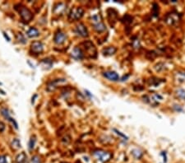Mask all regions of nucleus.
<instances>
[{
	"instance_id": "1",
	"label": "nucleus",
	"mask_w": 185,
	"mask_h": 163,
	"mask_svg": "<svg viewBox=\"0 0 185 163\" xmlns=\"http://www.w3.org/2000/svg\"><path fill=\"white\" fill-rule=\"evenodd\" d=\"M93 156L96 158L98 161H100V162L106 163L109 162V160L112 158V154L109 152H105L103 150H95L93 152Z\"/></svg>"
},
{
	"instance_id": "2",
	"label": "nucleus",
	"mask_w": 185,
	"mask_h": 163,
	"mask_svg": "<svg viewBox=\"0 0 185 163\" xmlns=\"http://www.w3.org/2000/svg\"><path fill=\"white\" fill-rule=\"evenodd\" d=\"M91 20H92L93 27L97 32H103L105 31V25L102 22V19L100 15L96 14V15L92 16Z\"/></svg>"
},
{
	"instance_id": "3",
	"label": "nucleus",
	"mask_w": 185,
	"mask_h": 163,
	"mask_svg": "<svg viewBox=\"0 0 185 163\" xmlns=\"http://www.w3.org/2000/svg\"><path fill=\"white\" fill-rule=\"evenodd\" d=\"M165 21L169 26H174L180 21V15H179V13L174 12H169L165 16Z\"/></svg>"
},
{
	"instance_id": "4",
	"label": "nucleus",
	"mask_w": 185,
	"mask_h": 163,
	"mask_svg": "<svg viewBox=\"0 0 185 163\" xmlns=\"http://www.w3.org/2000/svg\"><path fill=\"white\" fill-rule=\"evenodd\" d=\"M19 13H20V16H21L22 19L24 22H30L33 18L32 12L30 11L28 8H25V7H22V8H20Z\"/></svg>"
},
{
	"instance_id": "5",
	"label": "nucleus",
	"mask_w": 185,
	"mask_h": 163,
	"mask_svg": "<svg viewBox=\"0 0 185 163\" xmlns=\"http://www.w3.org/2000/svg\"><path fill=\"white\" fill-rule=\"evenodd\" d=\"M84 14V10L82 9V8H76L72 9V11L70 12L68 17L70 20H78L80 19Z\"/></svg>"
},
{
	"instance_id": "6",
	"label": "nucleus",
	"mask_w": 185,
	"mask_h": 163,
	"mask_svg": "<svg viewBox=\"0 0 185 163\" xmlns=\"http://www.w3.org/2000/svg\"><path fill=\"white\" fill-rule=\"evenodd\" d=\"M75 32L82 36V37H87L88 36V31H87V28L86 27V26L82 23H79L78 25H76V28H75Z\"/></svg>"
},
{
	"instance_id": "7",
	"label": "nucleus",
	"mask_w": 185,
	"mask_h": 163,
	"mask_svg": "<svg viewBox=\"0 0 185 163\" xmlns=\"http://www.w3.org/2000/svg\"><path fill=\"white\" fill-rule=\"evenodd\" d=\"M31 49L33 53L38 54L42 53L44 50V45L40 41H35L31 44Z\"/></svg>"
},
{
	"instance_id": "8",
	"label": "nucleus",
	"mask_w": 185,
	"mask_h": 163,
	"mask_svg": "<svg viewBox=\"0 0 185 163\" xmlns=\"http://www.w3.org/2000/svg\"><path fill=\"white\" fill-rule=\"evenodd\" d=\"M64 82H66V79H63V78H62V79H56V80L50 82L49 84H48V86H47V91L53 92V91H55V88L58 87L59 84L64 83Z\"/></svg>"
},
{
	"instance_id": "9",
	"label": "nucleus",
	"mask_w": 185,
	"mask_h": 163,
	"mask_svg": "<svg viewBox=\"0 0 185 163\" xmlns=\"http://www.w3.org/2000/svg\"><path fill=\"white\" fill-rule=\"evenodd\" d=\"M103 75L104 77H106L107 79H109L110 81L116 82L119 80V74L114 72V71H106L103 73Z\"/></svg>"
},
{
	"instance_id": "10",
	"label": "nucleus",
	"mask_w": 185,
	"mask_h": 163,
	"mask_svg": "<svg viewBox=\"0 0 185 163\" xmlns=\"http://www.w3.org/2000/svg\"><path fill=\"white\" fill-rule=\"evenodd\" d=\"M145 98L147 99L146 101L152 105H156L157 104H159V101L162 100V97L159 94H153L152 97H145Z\"/></svg>"
},
{
	"instance_id": "11",
	"label": "nucleus",
	"mask_w": 185,
	"mask_h": 163,
	"mask_svg": "<svg viewBox=\"0 0 185 163\" xmlns=\"http://www.w3.org/2000/svg\"><path fill=\"white\" fill-rule=\"evenodd\" d=\"M1 114H2V115L5 118V119H7V120H8V121H10V122H12V124L14 125V127H15V129H18V125H17V124H16V120H14V119H12L11 116H10V114H9V111H8V110L6 108H3L2 110H1Z\"/></svg>"
},
{
	"instance_id": "12",
	"label": "nucleus",
	"mask_w": 185,
	"mask_h": 163,
	"mask_svg": "<svg viewBox=\"0 0 185 163\" xmlns=\"http://www.w3.org/2000/svg\"><path fill=\"white\" fill-rule=\"evenodd\" d=\"M66 39H67V36L64 33L62 32H58L55 34L54 40L57 45H62L63 43H64Z\"/></svg>"
},
{
	"instance_id": "13",
	"label": "nucleus",
	"mask_w": 185,
	"mask_h": 163,
	"mask_svg": "<svg viewBox=\"0 0 185 163\" xmlns=\"http://www.w3.org/2000/svg\"><path fill=\"white\" fill-rule=\"evenodd\" d=\"M72 56L76 60H81L83 58V52L79 47H75L72 51Z\"/></svg>"
},
{
	"instance_id": "14",
	"label": "nucleus",
	"mask_w": 185,
	"mask_h": 163,
	"mask_svg": "<svg viewBox=\"0 0 185 163\" xmlns=\"http://www.w3.org/2000/svg\"><path fill=\"white\" fill-rule=\"evenodd\" d=\"M27 156L24 152L18 154L16 158V163H27Z\"/></svg>"
},
{
	"instance_id": "15",
	"label": "nucleus",
	"mask_w": 185,
	"mask_h": 163,
	"mask_svg": "<svg viewBox=\"0 0 185 163\" xmlns=\"http://www.w3.org/2000/svg\"><path fill=\"white\" fill-rule=\"evenodd\" d=\"M116 48L115 47H112V46H109V47H106L103 49L102 53L104 56H111L113 54H115L116 52Z\"/></svg>"
},
{
	"instance_id": "16",
	"label": "nucleus",
	"mask_w": 185,
	"mask_h": 163,
	"mask_svg": "<svg viewBox=\"0 0 185 163\" xmlns=\"http://www.w3.org/2000/svg\"><path fill=\"white\" fill-rule=\"evenodd\" d=\"M27 36L30 37V38H35V37H37L40 36V32H39V31L36 29V28H35V27H31V28H30L29 29V31H28L27 32Z\"/></svg>"
},
{
	"instance_id": "17",
	"label": "nucleus",
	"mask_w": 185,
	"mask_h": 163,
	"mask_svg": "<svg viewBox=\"0 0 185 163\" xmlns=\"http://www.w3.org/2000/svg\"><path fill=\"white\" fill-rule=\"evenodd\" d=\"M65 10V5L63 3H58L57 5L55 6V8H54V12L55 14H58L59 15L61 13H63Z\"/></svg>"
},
{
	"instance_id": "18",
	"label": "nucleus",
	"mask_w": 185,
	"mask_h": 163,
	"mask_svg": "<svg viewBox=\"0 0 185 163\" xmlns=\"http://www.w3.org/2000/svg\"><path fill=\"white\" fill-rule=\"evenodd\" d=\"M176 79L179 82H185V73L184 72H179L176 73Z\"/></svg>"
},
{
	"instance_id": "19",
	"label": "nucleus",
	"mask_w": 185,
	"mask_h": 163,
	"mask_svg": "<svg viewBox=\"0 0 185 163\" xmlns=\"http://www.w3.org/2000/svg\"><path fill=\"white\" fill-rule=\"evenodd\" d=\"M11 145L13 149H18V148L21 147V142L19 141V139L15 138V139H13V141L12 142Z\"/></svg>"
},
{
	"instance_id": "20",
	"label": "nucleus",
	"mask_w": 185,
	"mask_h": 163,
	"mask_svg": "<svg viewBox=\"0 0 185 163\" xmlns=\"http://www.w3.org/2000/svg\"><path fill=\"white\" fill-rule=\"evenodd\" d=\"M176 95L181 100H185V90H184V89L177 90L176 91Z\"/></svg>"
},
{
	"instance_id": "21",
	"label": "nucleus",
	"mask_w": 185,
	"mask_h": 163,
	"mask_svg": "<svg viewBox=\"0 0 185 163\" xmlns=\"http://www.w3.org/2000/svg\"><path fill=\"white\" fill-rule=\"evenodd\" d=\"M35 142H36V139H35V136H32L29 141V149L30 150H32L33 148L35 147Z\"/></svg>"
},
{
	"instance_id": "22",
	"label": "nucleus",
	"mask_w": 185,
	"mask_h": 163,
	"mask_svg": "<svg viewBox=\"0 0 185 163\" xmlns=\"http://www.w3.org/2000/svg\"><path fill=\"white\" fill-rule=\"evenodd\" d=\"M132 153L133 157L136 158V159H140V158H142V152H141V151H139V150H137V149H135V150H133Z\"/></svg>"
},
{
	"instance_id": "23",
	"label": "nucleus",
	"mask_w": 185,
	"mask_h": 163,
	"mask_svg": "<svg viewBox=\"0 0 185 163\" xmlns=\"http://www.w3.org/2000/svg\"><path fill=\"white\" fill-rule=\"evenodd\" d=\"M17 38H18L19 41H20L21 43L25 44L26 42H27V41H26V39H25V37L23 36V35H22V33H20V34H18V35H17Z\"/></svg>"
},
{
	"instance_id": "24",
	"label": "nucleus",
	"mask_w": 185,
	"mask_h": 163,
	"mask_svg": "<svg viewBox=\"0 0 185 163\" xmlns=\"http://www.w3.org/2000/svg\"><path fill=\"white\" fill-rule=\"evenodd\" d=\"M31 163H41L40 158L38 156H34L31 158Z\"/></svg>"
},
{
	"instance_id": "25",
	"label": "nucleus",
	"mask_w": 185,
	"mask_h": 163,
	"mask_svg": "<svg viewBox=\"0 0 185 163\" xmlns=\"http://www.w3.org/2000/svg\"><path fill=\"white\" fill-rule=\"evenodd\" d=\"M132 45H133V47L134 48H139V46H140V43H139V40H133V42H132Z\"/></svg>"
},
{
	"instance_id": "26",
	"label": "nucleus",
	"mask_w": 185,
	"mask_h": 163,
	"mask_svg": "<svg viewBox=\"0 0 185 163\" xmlns=\"http://www.w3.org/2000/svg\"><path fill=\"white\" fill-rule=\"evenodd\" d=\"M162 157H163V160H164V163L167 162V155H166V152H162L161 154H160Z\"/></svg>"
},
{
	"instance_id": "27",
	"label": "nucleus",
	"mask_w": 185,
	"mask_h": 163,
	"mask_svg": "<svg viewBox=\"0 0 185 163\" xmlns=\"http://www.w3.org/2000/svg\"><path fill=\"white\" fill-rule=\"evenodd\" d=\"M4 129H5V125L2 121H0V133L3 132Z\"/></svg>"
},
{
	"instance_id": "28",
	"label": "nucleus",
	"mask_w": 185,
	"mask_h": 163,
	"mask_svg": "<svg viewBox=\"0 0 185 163\" xmlns=\"http://www.w3.org/2000/svg\"><path fill=\"white\" fill-rule=\"evenodd\" d=\"M0 163H8L5 156H0Z\"/></svg>"
},
{
	"instance_id": "29",
	"label": "nucleus",
	"mask_w": 185,
	"mask_h": 163,
	"mask_svg": "<svg viewBox=\"0 0 185 163\" xmlns=\"http://www.w3.org/2000/svg\"><path fill=\"white\" fill-rule=\"evenodd\" d=\"M114 130L115 131L116 133H117V134H119V135L121 136V137H123V138H126V140H128V138H127V136H126L125 134H121V133H120L119 131L116 130V129H114Z\"/></svg>"
},
{
	"instance_id": "30",
	"label": "nucleus",
	"mask_w": 185,
	"mask_h": 163,
	"mask_svg": "<svg viewBox=\"0 0 185 163\" xmlns=\"http://www.w3.org/2000/svg\"><path fill=\"white\" fill-rule=\"evenodd\" d=\"M3 36H4V37H5V39L8 40V41H10V38L8 36V35H6L5 32H3Z\"/></svg>"
}]
</instances>
